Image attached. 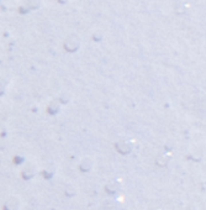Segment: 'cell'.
<instances>
[{"label": "cell", "mask_w": 206, "mask_h": 210, "mask_svg": "<svg viewBox=\"0 0 206 210\" xmlns=\"http://www.w3.org/2000/svg\"><path fill=\"white\" fill-rule=\"evenodd\" d=\"M131 148H132V147H131V143L125 141V140H120V141L116 142V150L120 152V153H122V155L130 153Z\"/></svg>", "instance_id": "6da1fadb"}, {"label": "cell", "mask_w": 206, "mask_h": 210, "mask_svg": "<svg viewBox=\"0 0 206 210\" xmlns=\"http://www.w3.org/2000/svg\"><path fill=\"white\" fill-rule=\"evenodd\" d=\"M117 190H118V185L115 182H109L105 185V192L108 193V194L112 195V194H115V193H117Z\"/></svg>", "instance_id": "7a4b0ae2"}, {"label": "cell", "mask_w": 206, "mask_h": 210, "mask_svg": "<svg viewBox=\"0 0 206 210\" xmlns=\"http://www.w3.org/2000/svg\"><path fill=\"white\" fill-rule=\"evenodd\" d=\"M92 167H93V162H92V159L90 158H85L80 164L81 172H89L90 169H92Z\"/></svg>", "instance_id": "3957f363"}, {"label": "cell", "mask_w": 206, "mask_h": 210, "mask_svg": "<svg viewBox=\"0 0 206 210\" xmlns=\"http://www.w3.org/2000/svg\"><path fill=\"white\" fill-rule=\"evenodd\" d=\"M100 210H116V208L114 207V205H110V204H106V205H104Z\"/></svg>", "instance_id": "277c9868"}]
</instances>
